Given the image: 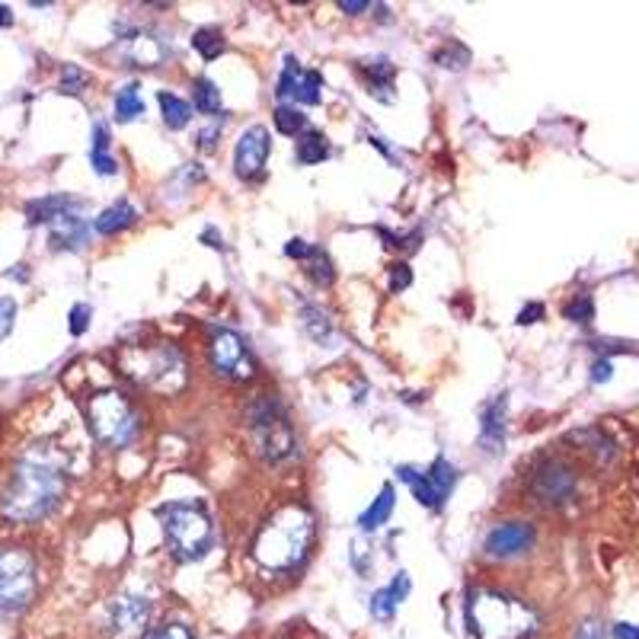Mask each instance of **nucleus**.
<instances>
[{
    "instance_id": "c756f323",
    "label": "nucleus",
    "mask_w": 639,
    "mask_h": 639,
    "mask_svg": "<svg viewBox=\"0 0 639 639\" xmlns=\"http://www.w3.org/2000/svg\"><path fill=\"white\" fill-rule=\"evenodd\" d=\"M301 320H304V329H307L317 343H329V339H333V323H329V317H326L320 307H314V304H304Z\"/></svg>"
},
{
    "instance_id": "4468645a",
    "label": "nucleus",
    "mask_w": 639,
    "mask_h": 639,
    "mask_svg": "<svg viewBox=\"0 0 639 639\" xmlns=\"http://www.w3.org/2000/svg\"><path fill=\"white\" fill-rule=\"evenodd\" d=\"M534 541H537V531H534L527 522H505L490 531V537H486V553H490V556H499V559H502V556H515V553L531 551Z\"/></svg>"
},
{
    "instance_id": "58836bf2",
    "label": "nucleus",
    "mask_w": 639,
    "mask_h": 639,
    "mask_svg": "<svg viewBox=\"0 0 639 639\" xmlns=\"http://www.w3.org/2000/svg\"><path fill=\"white\" fill-rule=\"evenodd\" d=\"M90 164H93V170L99 176H116L118 170L109 150H90Z\"/></svg>"
},
{
    "instance_id": "393cba45",
    "label": "nucleus",
    "mask_w": 639,
    "mask_h": 639,
    "mask_svg": "<svg viewBox=\"0 0 639 639\" xmlns=\"http://www.w3.org/2000/svg\"><path fill=\"white\" fill-rule=\"evenodd\" d=\"M326 157H329V142L323 138V132H304L297 142V164L314 167V164H323Z\"/></svg>"
},
{
    "instance_id": "4be33fe9",
    "label": "nucleus",
    "mask_w": 639,
    "mask_h": 639,
    "mask_svg": "<svg viewBox=\"0 0 639 639\" xmlns=\"http://www.w3.org/2000/svg\"><path fill=\"white\" fill-rule=\"evenodd\" d=\"M135 221H138V211H135L128 202H116V205H109V208H106V211L93 221V228L103 233V237H109V233H118V231H125V228H132Z\"/></svg>"
},
{
    "instance_id": "cd10ccee",
    "label": "nucleus",
    "mask_w": 639,
    "mask_h": 639,
    "mask_svg": "<svg viewBox=\"0 0 639 639\" xmlns=\"http://www.w3.org/2000/svg\"><path fill=\"white\" fill-rule=\"evenodd\" d=\"M192 45H196V52H199L205 61L221 59V55L228 52V39H224V32L211 30V27H205V30L196 32Z\"/></svg>"
},
{
    "instance_id": "c85d7f7f",
    "label": "nucleus",
    "mask_w": 639,
    "mask_h": 639,
    "mask_svg": "<svg viewBox=\"0 0 639 639\" xmlns=\"http://www.w3.org/2000/svg\"><path fill=\"white\" fill-rule=\"evenodd\" d=\"M307 279L314 285H320V289L336 282V269H333V260L326 256V250H320V247L311 250V256H307Z\"/></svg>"
},
{
    "instance_id": "a18cd8bd",
    "label": "nucleus",
    "mask_w": 639,
    "mask_h": 639,
    "mask_svg": "<svg viewBox=\"0 0 639 639\" xmlns=\"http://www.w3.org/2000/svg\"><path fill=\"white\" fill-rule=\"evenodd\" d=\"M218 132H221V125L202 128V132H199V147H202V150H214V147H218Z\"/></svg>"
},
{
    "instance_id": "4c0bfd02",
    "label": "nucleus",
    "mask_w": 639,
    "mask_h": 639,
    "mask_svg": "<svg viewBox=\"0 0 639 639\" xmlns=\"http://www.w3.org/2000/svg\"><path fill=\"white\" fill-rule=\"evenodd\" d=\"M87 84V74L81 71V67H74V64H64L61 67V90L64 93H81Z\"/></svg>"
},
{
    "instance_id": "f3484780",
    "label": "nucleus",
    "mask_w": 639,
    "mask_h": 639,
    "mask_svg": "<svg viewBox=\"0 0 639 639\" xmlns=\"http://www.w3.org/2000/svg\"><path fill=\"white\" fill-rule=\"evenodd\" d=\"M407 595H409V576L407 573H397V579L390 582L387 588L375 591V598H371V617L380 620V624H390V620L397 617L400 601H407Z\"/></svg>"
},
{
    "instance_id": "7ed1b4c3",
    "label": "nucleus",
    "mask_w": 639,
    "mask_h": 639,
    "mask_svg": "<svg viewBox=\"0 0 639 639\" xmlns=\"http://www.w3.org/2000/svg\"><path fill=\"white\" fill-rule=\"evenodd\" d=\"M314 544V515L301 505H289L262 524L253 541V556L269 573H291L301 566Z\"/></svg>"
},
{
    "instance_id": "3c124183",
    "label": "nucleus",
    "mask_w": 639,
    "mask_h": 639,
    "mask_svg": "<svg viewBox=\"0 0 639 639\" xmlns=\"http://www.w3.org/2000/svg\"><path fill=\"white\" fill-rule=\"evenodd\" d=\"M0 27H13V10L0 3Z\"/></svg>"
},
{
    "instance_id": "603ef678",
    "label": "nucleus",
    "mask_w": 639,
    "mask_h": 639,
    "mask_svg": "<svg viewBox=\"0 0 639 639\" xmlns=\"http://www.w3.org/2000/svg\"><path fill=\"white\" fill-rule=\"evenodd\" d=\"M591 349H605V343H591ZM610 352H633V346H627V343H620V346H617V343H614V346H608Z\"/></svg>"
},
{
    "instance_id": "f8f14e48",
    "label": "nucleus",
    "mask_w": 639,
    "mask_h": 639,
    "mask_svg": "<svg viewBox=\"0 0 639 639\" xmlns=\"http://www.w3.org/2000/svg\"><path fill=\"white\" fill-rule=\"evenodd\" d=\"M323 77L317 71H304L294 59L285 61L282 74H279V99L285 103H304V106H317Z\"/></svg>"
},
{
    "instance_id": "c03bdc74",
    "label": "nucleus",
    "mask_w": 639,
    "mask_h": 639,
    "mask_svg": "<svg viewBox=\"0 0 639 639\" xmlns=\"http://www.w3.org/2000/svg\"><path fill=\"white\" fill-rule=\"evenodd\" d=\"M573 639H605V627H601V620H585Z\"/></svg>"
},
{
    "instance_id": "49530a36",
    "label": "nucleus",
    "mask_w": 639,
    "mask_h": 639,
    "mask_svg": "<svg viewBox=\"0 0 639 639\" xmlns=\"http://www.w3.org/2000/svg\"><path fill=\"white\" fill-rule=\"evenodd\" d=\"M614 639H639V624H614L610 627Z\"/></svg>"
},
{
    "instance_id": "c9c22d12",
    "label": "nucleus",
    "mask_w": 639,
    "mask_h": 639,
    "mask_svg": "<svg viewBox=\"0 0 639 639\" xmlns=\"http://www.w3.org/2000/svg\"><path fill=\"white\" fill-rule=\"evenodd\" d=\"M380 240H384V247H390V250H407V253H412V250H419V233L409 231V233H390L384 231V228H378Z\"/></svg>"
},
{
    "instance_id": "6e6552de",
    "label": "nucleus",
    "mask_w": 639,
    "mask_h": 639,
    "mask_svg": "<svg viewBox=\"0 0 639 639\" xmlns=\"http://www.w3.org/2000/svg\"><path fill=\"white\" fill-rule=\"evenodd\" d=\"M247 422L253 429L256 448L265 461H285L294 451V432H291V419L285 407L275 397H260L253 407L247 409Z\"/></svg>"
},
{
    "instance_id": "f704fd0d",
    "label": "nucleus",
    "mask_w": 639,
    "mask_h": 639,
    "mask_svg": "<svg viewBox=\"0 0 639 639\" xmlns=\"http://www.w3.org/2000/svg\"><path fill=\"white\" fill-rule=\"evenodd\" d=\"M142 639H196V637H192V627H189V624L170 620V624H160V627L147 630Z\"/></svg>"
},
{
    "instance_id": "72a5a7b5",
    "label": "nucleus",
    "mask_w": 639,
    "mask_h": 639,
    "mask_svg": "<svg viewBox=\"0 0 639 639\" xmlns=\"http://www.w3.org/2000/svg\"><path fill=\"white\" fill-rule=\"evenodd\" d=\"M563 317L573 320V323H591L595 320V301L588 294H576L566 307H563Z\"/></svg>"
},
{
    "instance_id": "de8ad7c7",
    "label": "nucleus",
    "mask_w": 639,
    "mask_h": 639,
    "mask_svg": "<svg viewBox=\"0 0 639 639\" xmlns=\"http://www.w3.org/2000/svg\"><path fill=\"white\" fill-rule=\"evenodd\" d=\"M591 380H595V384H605V380H610V362H608V358H598V362L591 365Z\"/></svg>"
},
{
    "instance_id": "423d86ee",
    "label": "nucleus",
    "mask_w": 639,
    "mask_h": 639,
    "mask_svg": "<svg viewBox=\"0 0 639 639\" xmlns=\"http://www.w3.org/2000/svg\"><path fill=\"white\" fill-rule=\"evenodd\" d=\"M84 416L93 438L103 448L122 451L138 438V412L132 409V404L118 394V390H96L90 394L84 404Z\"/></svg>"
},
{
    "instance_id": "e433bc0d",
    "label": "nucleus",
    "mask_w": 639,
    "mask_h": 639,
    "mask_svg": "<svg viewBox=\"0 0 639 639\" xmlns=\"http://www.w3.org/2000/svg\"><path fill=\"white\" fill-rule=\"evenodd\" d=\"M412 285V269H409L407 262H394L390 269H387V289L394 291V294H400V291H407Z\"/></svg>"
},
{
    "instance_id": "0eeeda50",
    "label": "nucleus",
    "mask_w": 639,
    "mask_h": 639,
    "mask_svg": "<svg viewBox=\"0 0 639 639\" xmlns=\"http://www.w3.org/2000/svg\"><path fill=\"white\" fill-rule=\"evenodd\" d=\"M39 588L35 553L20 544H0V610L27 608Z\"/></svg>"
},
{
    "instance_id": "5701e85b",
    "label": "nucleus",
    "mask_w": 639,
    "mask_h": 639,
    "mask_svg": "<svg viewBox=\"0 0 639 639\" xmlns=\"http://www.w3.org/2000/svg\"><path fill=\"white\" fill-rule=\"evenodd\" d=\"M397 476L404 480L409 486V493L416 495L426 509H438L441 505V499H438L436 486H432V480H429V473H422V470H412V467H397Z\"/></svg>"
},
{
    "instance_id": "a211bd4d",
    "label": "nucleus",
    "mask_w": 639,
    "mask_h": 639,
    "mask_svg": "<svg viewBox=\"0 0 639 639\" xmlns=\"http://www.w3.org/2000/svg\"><path fill=\"white\" fill-rule=\"evenodd\" d=\"M84 202L71 199V196H45V199H35L27 205V221L30 224H52L55 218L67 214V211H81Z\"/></svg>"
},
{
    "instance_id": "6ab92c4d",
    "label": "nucleus",
    "mask_w": 639,
    "mask_h": 639,
    "mask_svg": "<svg viewBox=\"0 0 639 639\" xmlns=\"http://www.w3.org/2000/svg\"><path fill=\"white\" fill-rule=\"evenodd\" d=\"M358 71L365 74V81H368V93L380 99V103H390L394 96H387L384 90H394V74H397V67L390 64L387 59H365L358 64Z\"/></svg>"
},
{
    "instance_id": "473e14b6",
    "label": "nucleus",
    "mask_w": 639,
    "mask_h": 639,
    "mask_svg": "<svg viewBox=\"0 0 639 639\" xmlns=\"http://www.w3.org/2000/svg\"><path fill=\"white\" fill-rule=\"evenodd\" d=\"M438 67H448V71H461L470 64V52H467L461 42H448V45H441L436 52Z\"/></svg>"
},
{
    "instance_id": "bb28decb",
    "label": "nucleus",
    "mask_w": 639,
    "mask_h": 639,
    "mask_svg": "<svg viewBox=\"0 0 639 639\" xmlns=\"http://www.w3.org/2000/svg\"><path fill=\"white\" fill-rule=\"evenodd\" d=\"M145 116V103H142V87L138 84H125L116 93V118L118 122H132V118Z\"/></svg>"
},
{
    "instance_id": "09e8293b",
    "label": "nucleus",
    "mask_w": 639,
    "mask_h": 639,
    "mask_svg": "<svg viewBox=\"0 0 639 639\" xmlns=\"http://www.w3.org/2000/svg\"><path fill=\"white\" fill-rule=\"evenodd\" d=\"M371 3L368 0H339V10L343 13H349V17H358V13H365Z\"/></svg>"
},
{
    "instance_id": "412c9836",
    "label": "nucleus",
    "mask_w": 639,
    "mask_h": 639,
    "mask_svg": "<svg viewBox=\"0 0 639 639\" xmlns=\"http://www.w3.org/2000/svg\"><path fill=\"white\" fill-rule=\"evenodd\" d=\"M157 103H160V116H164L167 128L179 132V128H186V125L192 122V103H186L182 96L160 90V93H157Z\"/></svg>"
},
{
    "instance_id": "8fccbe9b",
    "label": "nucleus",
    "mask_w": 639,
    "mask_h": 639,
    "mask_svg": "<svg viewBox=\"0 0 639 639\" xmlns=\"http://www.w3.org/2000/svg\"><path fill=\"white\" fill-rule=\"evenodd\" d=\"M202 240L208 243V247H214V250H224V243H221V237H218V231H205Z\"/></svg>"
},
{
    "instance_id": "2f4dec72",
    "label": "nucleus",
    "mask_w": 639,
    "mask_h": 639,
    "mask_svg": "<svg viewBox=\"0 0 639 639\" xmlns=\"http://www.w3.org/2000/svg\"><path fill=\"white\" fill-rule=\"evenodd\" d=\"M275 128L282 132V135H304L307 132V116L301 113V109H294V106H279L275 109Z\"/></svg>"
},
{
    "instance_id": "a19ab883",
    "label": "nucleus",
    "mask_w": 639,
    "mask_h": 639,
    "mask_svg": "<svg viewBox=\"0 0 639 639\" xmlns=\"http://www.w3.org/2000/svg\"><path fill=\"white\" fill-rule=\"evenodd\" d=\"M90 304H74V311H71V333L74 336H84L90 326Z\"/></svg>"
},
{
    "instance_id": "1a4fd4ad",
    "label": "nucleus",
    "mask_w": 639,
    "mask_h": 639,
    "mask_svg": "<svg viewBox=\"0 0 639 639\" xmlns=\"http://www.w3.org/2000/svg\"><path fill=\"white\" fill-rule=\"evenodd\" d=\"M576 486H579V476L569 464H563L559 458H547L534 467L531 473V499L544 509H563L576 499Z\"/></svg>"
},
{
    "instance_id": "2eb2a0df",
    "label": "nucleus",
    "mask_w": 639,
    "mask_h": 639,
    "mask_svg": "<svg viewBox=\"0 0 639 639\" xmlns=\"http://www.w3.org/2000/svg\"><path fill=\"white\" fill-rule=\"evenodd\" d=\"M505 409H509V397L499 394L493 404H486L483 419H480V448L486 454H502L505 444Z\"/></svg>"
},
{
    "instance_id": "b1692460",
    "label": "nucleus",
    "mask_w": 639,
    "mask_h": 639,
    "mask_svg": "<svg viewBox=\"0 0 639 639\" xmlns=\"http://www.w3.org/2000/svg\"><path fill=\"white\" fill-rule=\"evenodd\" d=\"M569 438H573L576 444H582V451H588V454H591L595 461H601V464H605V461H610V458L617 454L614 441H610V438L605 436L601 429H579V432H573Z\"/></svg>"
},
{
    "instance_id": "20e7f679",
    "label": "nucleus",
    "mask_w": 639,
    "mask_h": 639,
    "mask_svg": "<svg viewBox=\"0 0 639 639\" xmlns=\"http://www.w3.org/2000/svg\"><path fill=\"white\" fill-rule=\"evenodd\" d=\"M118 371L138 387L154 394H176L186 387L189 365L186 355L174 343H142V346H122L116 352Z\"/></svg>"
},
{
    "instance_id": "a878e982",
    "label": "nucleus",
    "mask_w": 639,
    "mask_h": 639,
    "mask_svg": "<svg viewBox=\"0 0 639 639\" xmlns=\"http://www.w3.org/2000/svg\"><path fill=\"white\" fill-rule=\"evenodd\" d=\"M192 106L205 116H218L221 113V90H218V84L208 81V77H199L192 84Z\"/></svg>"
},
{
    "instance_id": "ea45409f",
    "label": "nucleus",
    "mask_w": 639,
    "mask_h": 639,
    "mask_svg": "<svg viewBox=\"0 0 639 639\" xmlns=\"http://www.w3.org/2000/svg\"><path fill=\"white\" fill-rule=\"evenodd\" d=\"M13 320H17V301L0 297V339H7V333L13 329Z\"/></svg>"
},
{
    "instance_id": "dca6fc26",
    "label": "nucleus",
    "mask_w": 639,
    "mask_h": 639,
    "mask_svg": "<svg viewBox=\"0 0 639 639\" xmlns=\"http://www.w3.org/2000/svg\"><path fill=\"white\" fill-rule=\"evenodd\" d=\"M81 211H67L52 221V247L55 250H81L87 243V221L81 218Z\"/></svg>"
},
{
    "instance_id": "7c9ffc66",
    "label": "nucleus",
    "mask_w": 639,
    "mask_h": 639,
    "mask_svg": "<svg viewBox=\"0 0 639 639\" xmlns=\"http://www.w3.org/2000/svg\"><path fill=\"white\" fill-rule=\"evenodd\" d=\"M429 480H432L438 499H441V505H444V499L451 495L454 483H458V470L448 464L444 458H436V464H432V470H429Z\"/></svg>"
},
{
    "instance_id": "aec40b11",
    "label": "nucleus",
    "mask_w": 639,
    "mask_h": 639,
    "mask_svg": "<svg viewBox=\"0 0 639 639\" xmlns=\"http://www.w3.org/2000/svg\"><path fill=\"white\" fill-rule=\"evenodd\" d=\"M394 505H397V493H394V486H384V490L378 493V499H375V502L362 512L358 527H362V531H378L380 524L390 522Z\"/></svg>"
},
{
    "instance_id": "37998d69",
    "label": "nucleus",
    "mask_w": 639,
    "mask_h": 639,
    "mask_svg": "<svg viewBox=\"0 0 639 639\" xmlns=\"http://www.w3.org/2000/svg\"><path fill=\"white\" fill-rule=\"evenodd\" d=\"M311 243H304L301 237H291L289 243H285V256H291V260H307L311 256Z\"/></svg>"
},
{
    "instance_id": "79ce46f5",
    "label": "nucleus",
    "mask_w": 639,
    "mask_h": 639,
    "mask_svg": "<svg viewBox=\"0 0 639 639\" xmlns=\"http://www.w3.org/2000/svg\"><path fill=\"white\" fill-rule=\"evenodd\" d=\"M544 314H547V307H544V304H537V301H531L527 307H522V311H518L515 323H518V326H531V323L544 320Z\"/></svg>"
},
{
    "instance_id": "f03ea898",
    "label": "nucleus",
    "mask_w": 639,
    "mask_h": 639,
    "mask_svg": "<svg viewBox=\"0 0 639 639\" xmlns=\"http://www.w3.org/2000/svg\"><path fill=\"white\" fill-rule=\"evenodd\" d=\"M464 620L476 639H531L541 630V614L499 588H473L464 601Z\"/></svg>"
},
{
    "instance_id": "ddd939ff",
    "label": "nucleus",
    "mask_w": 639,
    "mask_h": 639,
    "mask_svg": "<svg viewBox=\"0 0 639 639\" xmlns=\"http://www.w3.org/2000/svg\"><path fill=\"white\" fill-rule=\"evenodd\" d=\"M150 605L138 595H122L109 601V633L113 637H138L147 627Z\"/></svg>"
},
{
    "instance_id": "f257e3e1",
    "label": "nucleus",
    "mask_w": 639,
    "mask_h": 639,
    "mask_svg": "<svg viewBox=\"0 0 639 639\" xmlns=\"http://www.w3.org/2000/svg\"><path fill=\"white\" fill-rule=\"evenodd\" d=\"M71 454L52 438H35L17 451L0 476V518L35 524L49 518L67 493Z\"/></svg>"
},
{
    "instance_id": "9b49d317",
    "label": "nucleus",
    "mask_w": 639,
    "mask_h": 639,
    "mask_svg": "<svg viewBox=\"0 0 639 639\" xmlns=\"http://www.w3.org/2000/svg\"><path fill=\"white\" fill-rule=\"evenodd\" d=\"M269 128L265 125H250L233 150V174L247 182H256L265 170V160H269Z\"/></svg>"
},
{
    "instance_id": "39448f33",
    "label": "nucleus",
    "mask_w": 639,
    "mask_h": 639,
    "mask_svg": "<svg viewBox=\"0 0 639 639\" xmlns=\"http://www.w3.org/2000/svg\"><path fill=\"white\" fill-rule=\"evenodd\" d=\"M157 518L164 524L167 547L179 563H196L211 551L214 527L196 502H167L157 509Z\"/></svg>"
},
{
    "instance_id": "9d476101",
    "label": "nucleus",
    "mask_w": 639,
    "mask_h": 639,
    "mask_svg": "<svg viewBox=\"0 0 639 639\" xmlns=\"http://www.w3.org/2000/svg\"><path fill=\"white\" fill-rule=\"evenodd\" d=\"M208 362L211 368L228 380H250L256 375V362L247 349L243 336H237L233 329H214L211 346H208Z\"/></svg>"
}]
</instances>
